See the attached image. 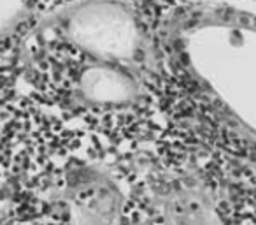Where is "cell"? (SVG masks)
Segmentation results:
<instances>
[{
    "label": "cell",
    "mask_w": 256,
    "mask_h": 225,
    "mask_svg": "<svg viewBox=\"0 0 256 225\" xmlns=\"http://www.w3.org/2000/svg\"><path fill=\"white\" fill-rule=\"evenodd\" d=\"M46 0H0V55L14 42H26L34 32Z\"/></svg>",
    "instance_id": "6da1fadb"
}]
</instances>
